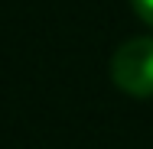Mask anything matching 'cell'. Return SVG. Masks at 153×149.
<instances>
[{
  "mask_svg": "<svg viewBox=\"0 0 153 149\" xmlns=\"http://www.w3.org/2000/svg\"><path fill=\"white\" fill-rule=\"evenodd\" d=\"M111 78L114 84L134 97H150L153 94V39L147 36H130L121 42L111 55Z\"/></svg>",
  "mask_w": 153,
  "mask_h": 149,
  "instance_id": "cell-1",
  "label": "cell"
},
{
  "mask_svg": "<svg viewBox=\"0 0 153 149\" xmlns=\"http://www.w3.org/2000/svg\"><path fill=\"white\" fill-rule=\"evenodd\" d=\"M130 3H134V10H137V13L153 26V0H130Z\"/></svg>",
  "mask_w": 153,
  "mask_h": 149,
  "instance_id": "cell-2",
  "label": "cell"
}]
</instances>
